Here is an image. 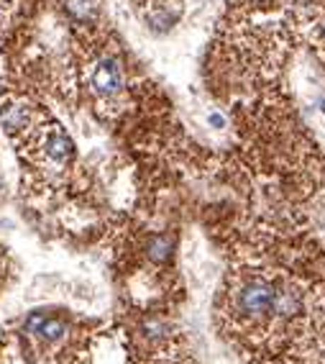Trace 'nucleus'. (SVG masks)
<instances>
[{"mask_svg":"<svg viewBox=\"0 0 325 364\" xmlns=\"http://www.w3.org/2000/svg\"><path fill=\"white\" fill-rule=\"evenodd\" d=\"M172 246L174 241L169 237H154L149 241V256H152L154 262H166L172 256Z\"/></svg>","mask_w":325,"mask_h":364,"instance_id":"6","label":"nucleus"},{"mask_svg":"<svg viewBox=\"0 0 325 364\" xmlns=\"http://www.w3.org/2000/svg\"><path fill=\"white\" fill-rule=\"evenodd\" d=\"M274 295H277V290H274L272 285L261 283V280H256V283L246 285L244 290H241L239 295V305L244 313H251V316H259V313H264V310L272 308L274 310Z\"/></svg>","mask_w":325,"mask_h":364,"instance_id":"2","label":"nucleus"},{"mask_svg":"<svg viewBox=\"0 0 325 364\" xmlns=\"http://www.w3.org/2000/svg\"><path fill=\"white\" fill-rule=\"evenodd\" d=\"M28 123H31V110L26 103L8 101L0 106V126L6 128L8 134H21Z\"/></svg>","mask_w":325,"mask_h":364,"instance_id":"4","label":"nucleus"},{"mask_svg":"<svg viewBox=\"0 0 325 364\" xmlns=\"http://www.w3.org/2000/svg\"><path fill=\"white\" fill-rule=\"evenodd\" d=\"M179 11L177 8H169L166 3H156V6L149 11V23H152L154 31H166V28L174 26V21H177Z\"/></svg>","mask_w":325,"mask_h":364,"instance_id":"5","label":"nucleus"},{"mask_svg":"<svg viewBox=\"0 0 325 364\" xmlns=\"http://www.w3.org/2000/svg\"><path fill=\"white\" fill-rule=\"evenodd\" d=\"M41 147H44V154H47L49 159H52V162H57V164H67L74 157L72 139H69L64 131H59V128L49 131V134L44 136Z\"/></svg>","mask_w":325,"mask_h":364,"instance_id":"3","label":"nucleus"},{"mask_svg":"<svg viewBox=\"0 0 325 364\" xmlns=\"http://www.w3.org/2000/svg\"><path fill=\"white\" fill-rule=\"evenodd\" d=\"M67 11L77 21H90L95 16V3L93 0H69V3H67Z\"/></svg>","mask_w":325,"mask_h":364,"instance_id":"7","label":"nucleus"},{"mask_svg":"<svg viewBox=\"0 0 325 364\" xmlns=\"http://www.w3.org/2000/svg\"><path fill=\"white\" fill-rule=\"evenodd\" d=\"M90 85L100 98H113L123 90V69H120L118 59L113 57H103L93 67L90 74Z\"/></svg>","mask_w":325,"mask_h":364,"instance_id":"1","label":"nucleus"}]
</instances>
